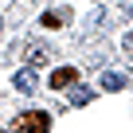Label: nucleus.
Segmentation results:
<instances>
[{"instance_id":"f257e3e1","label":"nucleus","mask_w":133,"mask_h":133,"mask_svg":"<svg viewBox=\"0 0 133 133\" xmlns=\"http://www.w3.org/2000/svg\"><path fill=\"white\" fill-rule=\"evenodd\" d=\"M12 133H51V114L47 110H24L16 117Z\"/></svg>"},{"instance_id":"f03ea898","label":"nucleus","mask_w":133,"mask_h":133,"mask_svg":"<svg viewBox=\"0 0 133 133\" xmlns=\"http://www.w3.org/2000/svg\"><path fill=\"white\" fill-rule=\"evenodd\" d=\"M75 82H78V71H75V66H59V71L51 75V86L55 90H71Z\"/></svg>"},{"instance_id":"7ed1b4c3","label":"nucleus","mask_w":133,"mask_h":133,"mask_svg":"<svg viewBox=\"0 0 133 133\" xmlns=\"http://www.w3.org/2000/svg\"><path fill=\"white\" fill-rule=\"evenodd\" d=\"M66 20H71V12H66V8H47V12L39 16V24H43V28H63Z\"/></svg>"},{"instance_id":"20e7f679","label":"nucleus","mask_w":133,"mask_h":133,"mask_svg":"<svg viewBox=\"0 0 133 133\" xmlns=\"http://www.w3.org/2000/svg\"><path fill=\"white\" fill-rule=\"evenodd\" d=\"M28 59H31V66H39V63H47V59H51V47L35 39V43H28Z\"/></svg>"},{"instance_id":"39448f33","label":"nucleus","mask_w":133,"mask_h":133,"mask_svg":"<svg viewBox=\"0 0 133 133\" xmlns=\"http://www.w3.org/2000/svg\"><path fill=\"white\" fill-rule=\"evenodd\" d=\"M16 90H24V94H31L35 86H39V78H35V71H16Z\"/></svg>"},{"instance_id":"423d86ee","label":"nucleus","mask_w":133,"mask_h":133,"mask_svg":"<svg viewBox=\"0 0 133 133\" xmlns=\"http://www.w3.org/2000/svg\"><path fill=\"white\" fill-rule=\"evenodd\" d=\"M102 90H125V75L106 71V75H102Z\"/></svg>"},{"instance_id":"0eeeda50","label":"nucleus","mask_w":133,"mask_h":133,"mask_svg":"<svg viewBox=\"0 0 133 133\" xmlns=\"http://www.w3.org/2000/svg\"><path fill=\"white\" fill-rule=\"evenodd\" d=\"M71 98H75V106H86V102H90V90H75Z\"/></svg>"},{"instance_id":"6e6552de","label":"nucleus","mask_w":133,"mask_h":133,"mask_svg":"<svg viewBox=\"0 0 133 133\" xmlns=\"http://www.w3.org/2000/svg\"><path fill=\"white\" fill-rule=\"evenodd\" d=\"M125 51H129V55H133V31H129V35H125Z\"/></svg>"},{"instance_id":"1a4fd4ad","label":"nucleus","mask_w":133,"mask_h":133,"mask_svg":"<svg viewBox=\"0 0 133 133\" xmlns=\"http://www.w3.org/2000/svg\"><path fill=\"white\" fill-rule=\"evenodd\" d=\"M0 133H4V129H0Z\"/></svg>"}]
</instances>
